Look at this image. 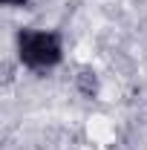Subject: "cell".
<instances>
[{
	"instance_id": "cell-1",
	"label": "cell",
	"mask_w": 147,
	"mask_h": 150,
	"mask_svg": "<svg viewBox=\"0 0 147 150\" xmlns=\"http://www.w3.org/2000/svg\"><path fill=\"white\" fill-rule=\"evenodd\" d=\"M18 58L32 72L55 69L64 61V43L58 32L46 29H20L18 32Z\"/></svg>"
},
{
	"instance_id": "cell-2",
	"label": "cell",
	"mask_w": 147,
	"mask_h": 150,
	"mask_svg": "<svg viewBox=\"0 0 147 150\" xmlns=\"http://www.w3.org/2000/svg\"><path fill=\"white\" fill-rule=\"evenodd\" d=\"M75 84H78V90H81L84 98H95L98 95V75L92 69H81L78 78H75Z\"/></svg>"
},
{
	"instance_id": "cell-3",
	"label": "cell",
	"mask_w": 147,
	"mask_h": 150,
	"mask_svg": "<svg viewBox=\"0 0 147 150\" xmlns=\"http://www.w3.org/2000/svg\"><path fill=\"white\" fill-rule=\"evenodd\" d=\"M3 6H12V9H20V6H29V0H0Z\"/></svg>"
}]
</instances>
